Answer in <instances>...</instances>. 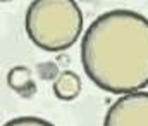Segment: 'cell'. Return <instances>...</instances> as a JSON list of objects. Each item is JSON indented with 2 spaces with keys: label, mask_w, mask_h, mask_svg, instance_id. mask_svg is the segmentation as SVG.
Instances as JSON below:
<instances>
[{
  "label": "cell",
  "mask_w": 148,
  "mask_h": 126,
  "mask_svg": "<svg viewBox=\"0 0 148 126\" xmlns=\"http://www.w3.org/2000/svg\"><path fill=\"white\" fill-rule=\"evenodd\" d=\"M3 126H53L50 121L35 118V116H23V118H14L10 121H7Z\"/></svg>",
  "instance_id": "cell-7"
},
{
  "label": "cell",
  "mask_w": 148,
  "mask_h": 126,
  "mask_svg": "<svg viewBox=\"0 0 148 126\" xmlns=\"http://www.w3.org/2000/svg\"><path fill=\"white\" fill-rule=\"evenodd\" d=\"M36 71H38V76H40L41 80H45V81H55V80L59 78V74H60L59 66H57L55 62H50V61L38 64Z\"/></svg>",
  "instance_id": "cell-6"
},
{
  "label": "cell",
  "mask_w": 148,
  "mask_h": 126,
  "mask_svg": "<svg viewBox=\"0 0 148 126\" xmlns=\"http://www.w3.org/2000/svg\"><path fill=\"white\" fill-rule=\"evenodd\" d=\"M7 85L23 98H31L36 93V83L31 78V71L26 66H16L7 74Z\"/></svg>",
  "instance_id": "cell-4"
},
{
  "label": "cell",
  "mask_w": 148,
  "mask_h": 126,
  "mask_svg": "<svg viewBox=\"0 0 148 126\" xmlns=\"http://www.w3.org/2000/svg\"><path fill=\"white\" fill-rule=\"evenodd\" d=\"M29 40L45 52L71 48L83 31V12L74 0H35L24 16Z\"/></svg>",
  "instance_id": "cell-2"
},
{
  "label": "cell",
  "mask_w": 148,
  "mask_h": 126,
  "mask_svg": "<svg viewBox=\"0 0 148 126\" xmlns=\"http://www.w3.org/2000/svg\"><path fill=\"white\" fill-rule=\"evenodd\" d=\"M81 66L100 90L127 95L148 86V17L131 9L100 14L81 38Z\"/></svg>",
  "instance_id": "cell-1"
},
{
  "label": "cell",
  "mask_w": 148,
  "mask_h": 126,
  "mask_svg": "<svg viewBox=\"0 0 148 126\" xmlns=\"http://www.w3.org/2000/svg\"><path fill=\"white\" fill-rule=\"evenodd\" d=\"M103 126H148V92L119 97L109 107Z\"/></svg>",
  "instance_id": "cell-3"
},
{
  "label": "cell",
  "mask_w": 148,
  "mask_h": 126,
  "mask_svg": "<svg viewBox=\"0 0 148 126\" xmlns=\"http://www.w3.org/2000/svg\"><path fill=\"white\" fill-rule=\"evenodd\" d=\"M81 78L74 73V71H62L59 74V78L53 81V95L60 100H74L79 93H81Z\"/></svg>",
  "instance_id": "cell-5"
}]
</instances>
